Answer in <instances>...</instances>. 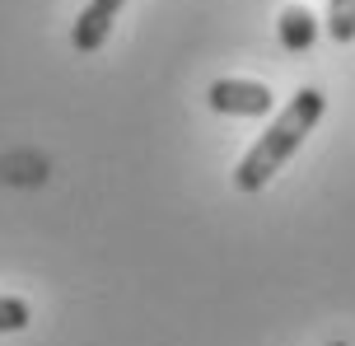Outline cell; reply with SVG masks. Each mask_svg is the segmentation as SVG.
Listing matches in <instances>:
<instances>
[{"label":"cell","mask_w":355,"mask_h":346,"mask_svg":"<svg viewBox=\"0 0 355 346\" xmlns=\"http://www.w3.org/2000/svg\"><path fill=\"white\" fill-rule=\"evenodd\" d=\"M322 112H327V94L322 89H300L276 117H271V127L252 141L248 155L239 159V168H234V187H239V192H262L266 182L290 164V155L304 146V136L322 122Z\"/></svg>","instance_id":"1"},{"label":"cell","mask_w":355,"mask_h":346,"mask_svg":"<svg viewBox=\"0 0 355 346\" xmlns=\"http://www.w3.org/2000/svg\"><path fill=\"white\" fill-rule=\"evenodd\" d=\"M206 103L225 117H266L276 108V94L257 80H215L206 89Z\"/></svg>","instance_id":"2"},{"label":"cell","mask_w":355,"mask_h":346,"mask_svg":"<svg viewBox=\"0 0 355 346\" xmlns=\"http://www.w3.org/2000/svg\"><path fill=\"white\" fill-rule=\"evenodd\" d=\"M122 5L126 0H89L85 10H80V19H75V33H71L75 52L80 56L98 52V47L107 42V33H112V19L122 15Z\"/></svg>","instance_id":"3"},{"label":"cell","mask_w":355,"mask_h":346,"mask_svg":"<svg viewBox=\"0 0 355 346\" xmlns=\"http://www.w3.org/2000/svg\"><path fill=\"white\" fill-rule=\"evenodd\" d=\"M276 37H281V47L290 56H304L313 42H318V19H313V10H304V5H285L281 19H276Z\"/></svg>","instance_id":"4"},{"label":"cell","mask_w":355,"mask_h":346,"mask_svg":"<svg viewBox=\"0 0 355 346\" xmlns=\"http://www.w3.org/2000/svg\"><path fill=\"white\" fill-rule=\"evenodd\" d=\"M327 33L337 37L341 47L355 42V0H327Z\"/></svg>","instance_id":"5"},{"label":"cell","mask_w":355,"mask_h":346,"mask_svg":"<svg viewBox=\"0 0 355 346\" xmlns=\"http://www.w3.org/2000/svg\"><path fill=\"white\" fill-rule=\"evenodd\" d=\"M28 318H33V309L19 295H0V332H24Z\"/></svg>","instance_id":"6"},{"label":"cell","mask_w":355,"mask_h":346,"mask_svg":"<svg viewBox=\"0 0 355 346\" xmlns=\"http://www.w3.org/2000/svg\"><path fill=\"white\" fill-rule=\"evenodd\" d=\"M327 346H351V342H327Z\"/></svg>","instance_id":"7"}]
</instances>
